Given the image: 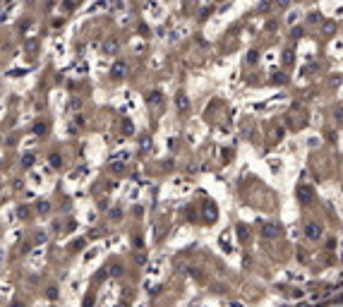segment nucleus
Listing matches in <instances>:
<instances>
[{
    "label": "nucleus",
    "instance_id": "nucleus-1",
    "mask_svg": "<svg viewBox=\"0 0 343 307\" xmlns=\"http://www.w3.org/2000/svg\"><path fill=\"white\" fill-rule=\"evenodd\" d=\"M307 235L310 238H319V226H307Z\"/></svg>",
    "mask_w": 343,
    "mask_h": 307
},
{
    "label": "nucleus",
    "instance_id": "nucleus-2",
    "mask_svg": "<svg viewBox=\"0 0 343 307\" xmlns=\"http://www.w3.org/2000/svg\"><path fill=\"white\" fill-rule=\"evenodd\" d=\"M264 233H266V235H276V226H266Z\"/></svg>",
    "mask_w": 343,
    "mask_h": 307
}]
</instances>
